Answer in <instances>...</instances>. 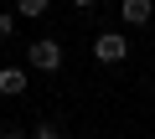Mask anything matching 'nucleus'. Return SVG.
Masks as SVG:
<instances>
[{"mask_svg":"<svg viewBox=\"0 0 155 139\" xmlns=\"http://www.w3.org/2000/svg\"><path fill=\"white\" fill-rule=\"evenodd\" d=\"M62 62H67L62 41H52V36H41V41H26V67H36V72H57Z\"/></svg>","mask_w":155,"mask_h":139,"instance_id":"1","label":"nucleus"},{"mask_svg":"<svg viewBox=\"0 0 155 139\" xmlns=\"http://www.w3.org/2000/svg\"><path fill=\"white\" fill-rule=\"evenodd\" d=\"M93 57L109 62V67L124 62V57H129V36H124V31H98V36H93Z\"/></svg>","mask_w":155,"mask_h":139,"instance_id":"2","label":"nucleus"},{"mask_svg":"<svg viewBox=\"0 0 155 139\" xmlns=\"http://www.w3.org/2000/svg\"><path fill=\"white\" fill-rule=\"evenodd\" d=\"M72 5H78V11H88V5H98V0H72Z\"/></svg>","mask_w":155,"mask_h":139,"instance_id":"9","label":"nucleus"},{"mask_svg":"<svg viewBox=\"0 0 155 139\" xmlns=\"http://www.w3.org/2000/svg\"><path fill=\"white\" fill-rule=\"evenodd\" d=\"M11 36H16V16H11V11H0V41H11Z\"/></svg>","mask_w":155,"mask_h":139,"instance_id":"6","label":"nucleus"},{"mask_svg":"<svg viewBox=\"0 0 155 139\" xmlns=\"http://www.w3.org/2000/svg\"><path fill=\"white\" fill-rule=\"evenodd\" d=\"M31 139H62V129H57V124H36V129H31Z\"/></svg>","mask_w":155,"mask_h":139,"instance_id":"7","label":"nucleus"},{"mask_svg":"<svg viewBox=\"0 0 155 139\" xmlns=\"http://www.w3.org/2000/svg\"><path fill=\"white\" fill-rule=\"evenodd\" d=\"M155 16V0H119V21L124 26H145Z\"/></svg>","mask_w":155,"mask_h":139,"instance_id":"3","label":"nucleus"},{"mask_svg":"<svg viewBox=\"0 0 155 139\" xmlns=\"http://www.w3.org/2000/svg\"><path fill=\"white\" fill-rule=\"evenodd\" d=\"M0 139H31V134H21V129H5V134H0Z\"/></svg>","mask_w":155,"mask_h":139,"instance_id":"8","label":"nucleus"},{"mask_svg":"<svg viewBox=\"0 0 155 139\" xmlns=\"http://www.w3.org/2000/svg\"><path fill=\"white\" fill-rule=\"evenodd\" d=\"M26 67H0V93H5V98H21L26 93Z\"/></svg>","mask_w":155,"mask_h":139,"instance_id":"4","label":"nucleus"},{"mask_svg":"<svg viewBox=\"0 0 155 139\" xmlns=\"http://www.w3.org/2000/svg\"><path fill=\"white\" fill-rule=\"evenodd\" d=\"M16 16H26V21L47 16V0H16Z\"/></svg>","mask_w":155,"mask_h":139,"instance_id":"5","label":"nucleus"}]
</instances>
